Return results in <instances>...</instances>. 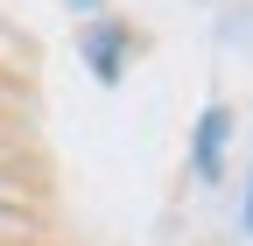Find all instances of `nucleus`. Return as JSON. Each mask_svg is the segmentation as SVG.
<instances>
[{"mask_svg": "<svg viewBox=\"0 0 253 246\" xmlns=\"http://www.w3.org/2000/svg\"><path fill=\"white\" fill-rule=\"evenodd\" d=\"M246 239H253V176H246Z\"/></svg>", "mask_w": 253, "mask_h": 246, "instance_id": "3", "label": "nucleus"}, {"mask_svg": "<svg viewBox=\"0 0 253 246\" xmlns=\"http://www.w3.org/2000/svg\"><path fill=\"white\" fill-rule=\"evenodd\" d=\"M225 141H232V113H225V106H204L197 134H190V162H197V176H204V183L225 176Z\"/></svg>", "mask_w": 253, "mask_h": 246, "instance_id": "1", "label": "nucleus"}, {"mask_svg": "<svg viewBox=\"0 0 253 246\" xmlns=\"http://www.w3.org/2000/svg\"><path fill=\"white\" fill-rule=\"evenodd\" d=\"M71 7H78V14H99V0H71Z\"/></svg>", "mask_w": 253, "mask_h": 246, "instance_id": "4", "label": "nucleus"}, {"mask_svg": "<svg viewBox=\"0 0 253 246\" xmlns=\"http://www.w3.org/2000/svg\"><path fill=\"white\" fill-rule=\"evenodd\" d=\"M84 56H91V71H99V78L113 84V78H120V64H126V28L99 21V28H91V36H84Z\"/></svg>", "mask_w": 253, "mask_h": 246, "instance_id": "2", "label": "nucleus"}]
</instances>
